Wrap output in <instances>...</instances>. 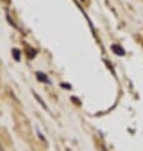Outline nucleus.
<instances>
[{
    "instance_id": "1",
    "label": "nucleus",
    "mask_w": 143,
    "mask_h": 151,
    "mask_svg": "<svg viewBox=\"0 0 143 151\" xmlns=\"http://www.w3.org/2000/svg\"><path fill=\"white\" fill-rule=\"evenodd\" d=\"M112 51L115 53V55H118V56H124L125 55V51H124V48L122 47L120 45H117V43H114V45H112Z\"/></svg>"
},
{
    "instance_id": "2",
    "label": "nucleus",
    "mask_w": 143,
    "mask_h": 151,
    "mask_svg": "<svg viewBox=\"0 0 143 151\" xmlns=\"http://www.w3.org/2000/svg\"><path fill=\"white\" fill-rule=\"evenodd\" d=\"M37 79H38L39 81H43V83H47L51 85V81H49V79L47 78V75H46L44 73H41V71H38L37 73Z\"/></svg>"
},
{
    "instance_id": "3",
    "label": "nucleus",
    "mask_w": 143,
    "mask_h": 151,
    "mask_svg": "<svg viewBox=\"0 0 143 151\" xmlns=\"http://www.w3.org/2000/svg\"><path fill=\"white\" fill-rule=\"evenodd\" d=\"M33 95H34V98H36V99H37V100H38V102H39V104H41V106H42V107H43V108H44V109H46V111H48V107H47V106H46L44 100H43V99H41V96H39L38 94H37V93H33Z\"/></svg>"
},
{
    "instance_id": "4",
    "label": "nucleus",
    "mask_w": 143,
    "mask_h": 151,
    "mask_svg": "<svg viewBox=\"0 0 143 151\" xmlns=\"http://www.w3.org/2000/svg\"><path fill=\"white\" fill-rule=\"evenodd\" d=\"M36 131H37V135H38V137L41 138V140H42V141H43V142H44V144H47V140H46V137H44V135H43V133H42V132L39 131V128H38V127H36Z\"/></svg>"
},
{
    "instance_id": "5",
    "label": "nucleus",
    "mask_w": 143,
    "mask_h": 151,
    "mask_svg": "<svg viewBox=\"0 0 143 151\" xmlns=\"http://www.w3.org/2000/svg\"><path fill=\"white\" fill-rule=\"evenodd\" d=\"M13 52H14V57H15V60H16V61H19V58H20V57H19V53H20V52H19V50L14 48V50H13Z\"/></svg>"
}]
</instances>
